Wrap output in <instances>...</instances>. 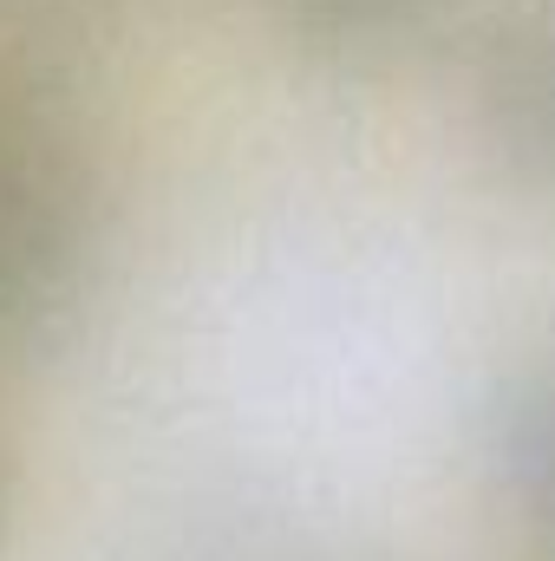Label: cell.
<instances>
[{"label": "cell", "mask_w": 555, "mask_h": 561, "mask_svg": "<svg viewBox=\"0 0 555 561\" xmlns=\"http://www.w3.org/2000/svg\"><path fill=\"white\" fill-rule=\"evenodd\" d=\"M484 92L503 131L555 144V0H510L484 39Z\"/></svg>", "instance_id": "cell-2"}, {"label": "cell", "mask_w": 555, "mask_h": 561, "mask_svg": "<svg viewBox=\"0 0 555 561\" xmlns=\"http://www.w3.org/2000/svg\"><path fill=\"white\" fill-rule=\"evenodd\" d=\"M431 0H281V13L307 33V39H327V46H373V39H393L406 33Z\"/></svg>", "instance_id": "cell-3"}, {"label": "cell", "mask_w": 555, "mask_h": 561, "mask_svg": "<svg viewBox=\"0 0 555 561\" xmlns=\"http://www.w3.org/2000/svg\"><path fill=\"white\" fill-rule=\"evenodd\" d=\"M59 190H66V150L53 138L46 105L26 85L0 79V307H13L39 268Z\"/></svg>", "instance_id": "cell-1"}]
</instances>
